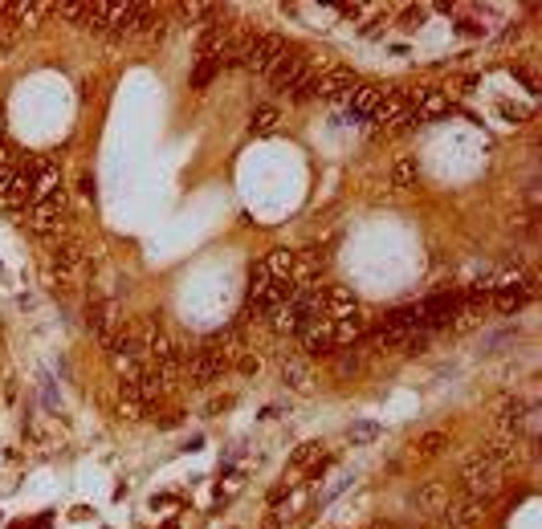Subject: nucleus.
<instances>
[{
	"mask_svg": "<svg viewBox=\"0 0 542 529\" xmlns=\"http://www.w3.org/2000/svg\"><path fill=\"white\" fill-rule=\"evenodd\" d=\"M461 485H465V493H469L473 501H489L501 493V485H506V464H498V460L489 456H473L461 464Z\"/></svg>",
	"mask_w": 542,
	"mask_h": 529,
	"instance_id": "1",
	"label": "nucleus"
},
{
	"mask_svg": "<svg viewBox=\"0 0 542 529\" xmlns=\"http://www.w3.org/2000/svg\"><path fill=\"white\" fill-rule=\"evenodd\" d=\"M285 53H290V45H285L282 37L261 33V37H245V49H241V58H237V66H245V70L257 73V78H270V70L285 58Z\"/></svg>",
	"mask_w": 542,
	"mask_h": 529,
	"instance_id": "2",
	"label": "nucleus"
},
{
	"mask_svg": "<svg viewBox=\"0 0 542 529\" xmlns=\"http://www.w3.org/2000/svg\"><path fill=\"white\" fill-rule=\"evenodd\" d=\"M33 229L41 232V236H53L66 229V220H70V196H66V187H53V192H45V196H37V204H33Z\"/></svg>",
	"mask_w": 542,
	"mask_h": 529,
	"instance_id": "3",
	"label": "nucleus"
},
{
	"mask_svg": "<svg viewBox=\"0 0 542 529\" xmlns=\"http://www.w3.org/2000/svg\"><path fill=\"white\" fill-rule=\"evenodd\" d=\"M371 122H379V127H387V130H404V127H412V122H420V115L412 110L408 94H399V90H384V94H379V106H375V115H371Z\"/></svg>",
	"mask_w": 542,
	"mask_h": 529,
	"instance_id": "4",
	"label": "nucleus"
},
{
	"mask_svg": "<svg viewBox=\"0 0 542 529\" xmlns=\"http://www.w3.org/2000/svg\"><path fill=\"white\" fill-rule=\"evenodd\" d=\"M180 371L192 379V383H213V379H220V375L228 371V358L216 350V346H200V350H192L188 358H180Z\"/></svg>",
	"mask_w": 542,
	"mask_h": 529,
	"instance_id": "5",
	"label": "nucleus"
},
{
	"mask_svg": "<svg viewBox=\"0 0 542 529\" xmlns=\"http://www.w3.org/2000/svg\"><path fill=\"white\" fill-rule=\"evenodd\" d=\"M118 326H123V318H118V305H114V301H90V305H86V330H90V338L98 346L111 350Z\"/></svg>",
	"mask_w": 542,
	"mask_h": 529,
	"instance_id": "6",
	"label": "nucleus"
},
{
	"mask_svg": "<svg viewBox=\"0 0 542 529\" xmlns=\"http://www.w3.org/2000/svg\"><path fill=\"white\" fill-rule=\"evenodd\" d=\"M485 509H489V505H485V501H473V497H461V501H449V505H444V513L436 517V525L441 529H477L481 525V517H485Z\"/></svg>",
	"mask_w": 542,
	"mask_h": 529,
	"instance_id": "7",
	"label": "nucleus"
},
{
	"mask_svg": "<svg viewBox=\"0 0 542 529\" xmlns=\"http://www.w3.org/2000/svg\"><path fill=\"white\" fill-rule=\"evenodd\" d=\"M449 501H453V493H449L444 481H424V485L412 493V509L420 517H432V521H436V517L444 513V505H449Z\"/></svg>",
	"mask_w": 542,
	"mask_h": 529,
	"instance_id": "8",
	"label": "nucleus"
},
{
	"mask_svg": "<svg viewBox=\"0 0 542 529\" xmlns=\"http://www.w3.org/2000/svg\"><path fill=\"white\" fill-rule=\"evenodd\" d=\"M355 86H359L355 73L342 70V66H334V70H322L318 78H314V94H318V98H347Z\"/></svg>",
	"mask_w": 542,
	"mask_h": 529,
	"instance_id": "9",
	"label": "nucleus"
},
{
	"mask_svg": "<svg viewBox=\"0 0 542 529\" xmlns=\"http://www.w3.org/2000/svg\"><path fill=\"white\" fill-rule=\"evenodd\" d=\"M408 102H412V110L420 115V122H424V118H441V115H449V110H453V102L444 98L441 90H432V86L412 90V94H408Z\"/></svg>",
	"mask_w": 542,
	"mask_h": 529,
	"instance_id": "10",
	"label": "nucleus"
},
{
	"mask_svg": "<svg viewBox=\"0 0 542 529\" xmlns=\"http://www.w3.org/2000/svg\"><path fill=\"white\" fill-rule=\"evenodd\" d=\"M351 314H359V301H355V293H351V289H347V286L322 289V318L339 322V318H351Z\"/></svg>",
	"mask_w": 542,
	"mask_h": 529,
	"instance_id": "11",
	"label": "nucleus"
},
{
	"mask_svg": "<svg viewBox=\"0 0 542 529\" xmlns=\"http://www.w3.org/2000/svg\"><path fill=\"white\" fill-rule=\"evenodd\" d=\"M261 265H265V273H270L273 281L290 286L294 265H298V253H290V248H273V253H265V257H261Z\"/></svg>",
	"mask_w": 542,
	"mask_h": 529,
	"instance_id": "12",
	"label": "nucleus"
},
{
	"mask_svg": "<svg viewBox=\"0 0 542 529\" xmlns=\"http://www.w3.org/2000/svg\"><path fill=\"white\" fill-rule=\"evenodd\" d=\"M444 448H449V431H424V436H416V440L408 444V456L432 460V456H441Z\"/></svg>",
	"mask_w": 542,
	"mask_h": 529,
	"instance_id": "13",
	"label": "nucleus"
},
{
	"mask_svg": "<svg viewBox=\"0 0 542 529\" xmlns=\"http://www.w3.org/2000/svg\"><path fill=\"white\" fill-rule=\"evenodd\" d=\"M379 94H384V90H375V86H355L342 102L351 106V115L355 118H371L375 115V106H379Z\"/></svg>",
	"mask_w": 542,
	"mask_h": 529,
	"instance_id": "14",
	"label": "nucleus"
},
{
	"mask_svg": "<svg viewBox=\"0 0 542 529\" xmlns=\"http://www.w3.org/2000/svg\"><path fill=\"white\" fill-rule=\"evenodd\" d=\"M526 301H530V289L526 286H506L494 293V305H498L501 314H518V310H526Z\"/></svg>",
	"mask_w": 542,
	"mask_h": 529,
	"instance_id": "15",
	"label": "nucleus"
},
{
	"mask_svg": "<svg viewBox=\"0 0 542 529\" xmlns=\"http://www.w3.org/2000/svg\"><path fill=\"white\" fill-rule=\"evenodd\" d=\"M277 122H282V110H277L273 102H265V106H257L253 115H249V130H257V135H261V130H273Z\"/></svg>",
	"mask_w": 542,
	"mask_h": 529,
	"instance_id": "16",
	"label": "nucleus"
},
{
	"mask_svg": "<svg viewBox=\"0 0 542 529\" xmlns=\"http://www.w3.org/2000/svg\"><path fill=\"white\" fill-rule=\"evenodd\" d=\"M318 460H322V448H318V444H298V448H294V452H290V464H294V468H306V464H318Z\"/></svg>",
	"mask_w": 542,
	"mask_h": 529,
	"instance_id": "17",
	"label": "nucleus"
},
{
	"mask_svg": "<svg viewBox=\"0 0 542 529\" xmlns=\"http://www.w3.org/2000/svg\"><path fill=\"white\" fill-rule=\"evenodd\" d=\"M282 379L290 387H310V367H306L302 358H294V362H285L282 367Z\"/></svg>",
	"mask_w": 542,
	"mask_h": 529,
	"instance_id": "18",
	"label": "nucleus"
},
{
	"mask_svg": "<svg viewBox=\"0 0 542 529\" xmlns=\"http://www.w3.org/2000/svg\"><path fill=\"white\" fill-rule=\"evenodd\" d=\"M73 286H78V277H66V273H45V289H49L53 298H70Z\"/></svg>",
	"mask_w": 542,
	"mask_h": 529,
	"instance_id": "19",
	"label": "nucleus"
},
{
	"mask_svg": "<svg viewBox=\"0 0 542 529\" xmlns=\"http://www.w3.org/2000/svg\"><path fill=\"white\" fill-rule=\"evenodd\" d=\"M347 436H351V440H355V444H371V440H375V436H379V424H371V419H355Z\"/></svg>",
	"mask_w": 542,
	"mask_h": 529,
	"instance_id": "20",
	"label": "nucleus"
},
{
	"mask_svg": "<svg viewBox=\"0 0 542 529\" xmlns=\"http://www.w3.org/2000/svg\"><path fill=\"white\" fill-rule=\"evenodd\" d=\"M216 73H220V66H216V61H196V70H192V86L204 90V86L216 78Z\"/></svg>",
	"mask_w": 542,
	"mask_h": 529,
	"instance_id": "21",
	"label": "nucleus"
},
{
	"mask_svg": "<svg viewBox=\"0 0 542 529\" xmlns=\"http://www.w3.org/2000/svg\"><path fill=\"white\" fill-rule=\"evenodd\" d=\"M392 184H396V187H412L416 184V163H412V159H399V163H396Z\"/></svg>",
	"mask_w": 542,
	"mask_h": 529,
	"instance_id": "22",
	"label": "nucleus"
},
{
	"mask_svg": "<svg viewBox=\"0 0 542 529\" xmlns=\"http://www.w3.org/2000/svg\"><path fill=\"white\" fill-rule=\"evenodd\" d=\"M213 13H216V4H180V16H184V21H208Z\"/></svg>",
	"mask_w": 542,
	"mask_h": 529,
	"instance_id": "23",
	"label": "nucleus"
},
{
	"mask_svg": "<svg viewBox=\"0 0 542 529\" xmlns=\"http://www.w3.org/2000/svg\"><path fill=\"white\" fill-rule=\"evenodd\" d=\"M334 371H339L342 379H347V375H355V371H359V358H355V355H351V358H339V367H334Z\"/></svg>",
	"mask_w": 542,
	"mask_h": 529,
	"instance_id": "24",
	"label": "nucleus"
},
{
	"mask_svg": "<svg viewBox=\"0 0 542 529\" xmlns=\"http://www.w3.org/2000/svg\"><path fill=\"white\" fill-rule=\"evenodd\" d=\"M424 21V9H404V25H420Z\"/></svg>",
	"mask_w": 542,
	"mask_h": 529,
	"instance_id": "25",
	"label": "nucleus"
},
{
	"mask_svg": "<svg viewBox=\"0 0 542 529\" xmlns=\"http://www.w3.org/2000/svg\"><path fill=\"white\" fill-rule=\"evenodd\" d=\"M518 78H522V86H526L530 94H538V78H534V73H530V70H522V73H518Z\"/></svg>",
	"mask_w": 542,
	"mask_h": 529,
	"instance_id": "26",
	"label": "nucleus"
},
{
	"mask_svg": "<svg viewBox=\"0 0 542 529\" xmlns=\"http://www.w3.org/2000/svg\"><path fill=\"white\" fill-rule=\"evenodd\" d=\"M339 13L342 16H359V13H363V4H339Z\"/></svg>",
	"mask_w": 542,
	"mask_h": 529,
	"instance_id": "27",
	"label": "nucleus"
},
{
	"mask_svg": "<svg viewBox=\"0 0 542 529\" xmlns=\"http://www.w3.org/2000/svg\"><path fill=\"white\" fill-rule=\"evenodd\" d=\"M371 529H396V525H371Z\"/></svg>",
	"mask_w": 542,
	"mask_h": 529,
	"instance_id": "28",
	"label": "nucleus"
},
{
	"mask_svg": "<svg viewBox=\"0 0 542 529\" xmlns=\"http://www.w3.org/2000/svg\"><path fill=\"white\" fill-rule=\"evenodd\" d=\"M0 147H4V135H0Z\"/></svg>",
	"mask_w": 542,
	"mask_h": 529,
	"instance_id": "29",
	"label": "nucleus"
}]
</instances>
